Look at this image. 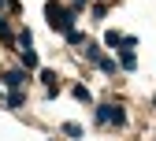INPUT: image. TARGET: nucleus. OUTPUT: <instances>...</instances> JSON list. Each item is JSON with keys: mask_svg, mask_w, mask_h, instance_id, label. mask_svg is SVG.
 <instances>
[{"mask_svg": "<svg viewBox=\"0 0 156 141\" xmlns=\"http://www.w3.org/2000/svg\"><path fill=\"white\" fill-rule=\"evenodd\" d=\"M45 23L52 26V30H60L63 37L67 33H74V23H78V11L74 8H67V4H45Z\"/></svg>", "mask_w": 156, "mask_h": 141, "instance_id": "nucleus-1", "label": "nucleus"}, {"mask_svg": "<svg viewBox=\"0 0 156 141\" xmlns=\"http://www.w3.org/2000/svg\"><path fill=\"white\" fill-rule=\"evenodd\" d=\"M8 89H23V82H26V71L23 67H11V71H4V78H0Z\"/></svg>", "mask_w": 156, "mask_h": 141, "instance_id": "nucleus-2", "label": "nucleus"}, {"mask_svg": "<svg viewBox=\"0 0 156 141\" xmlns=\"http://www.w3.org/2000/svg\"><path fill=\"white\" fill-rule=\"evenodd\" d=\"M119 67H123V71H134V67H138V59H134V48H123V52H119Z\"/></svg>", "mask_w": 156, "mask_h": 141, "instance_id": "nucleus-3", "label": "nucleus"}, {"mask_svg": "<svg viewBox=\"0 0 156 141\" xmlns=\"http://www.w3.org/2000/svg\"><path fill=\"white\" fill-rule=\"evenodd\" d=\"M4 104H8V108H23V104H26V97H23V89H11V93L4 97Z\"/></svg>", "mask_w": 156, "mask_h": 141, "instance_id": "nucleus-4", "label": "nucleus"}, {"mask_svg": "<svg viewBox=\"0 0 156 141\" xmlns=\"http://www.w3.org/2000/svg\"><path fill=\"white\" fill-rule=\"evenodd\" d=\"M108 126H126V111L119 104H112V119H108Z\"/></svg>", "mask_w": 156, "mask_h": 141, "instance_id": "nucleus-5", "label": "nucleus"}, {"mask_svg": "<svg viewBox=\"0 0 156 141\" xmlns=\"http://www.w3.org/2000/svg\"><path fill=\"white\" fill-rule=\"evenodd\" d=\"M41 82H45L48 97H56V89H60V82H56V74H52V71H41Z\"/></svg>", "mask_w": 156, "mask_h": 141, "instance_id": "nucleus-6", "label": "nucleus"}, {"mask_svg": "<svg viewBox=\"0 0 156 141\" xmlns=\"http://www.w3.org/2000/svg\"><path fill=\"white\" fill-rule=\"evenodd\" d=\"M104 45H108V48H123V33H119V30H108V33H104Z\"/></svg>", "mask_w": 156, "mask_h": 141, "instance_id": "nucleus-7", "label": "nucleus"}, {"mask_svg": "<svg viewBox=\"0 0 156 141\" xmlns=\"http://www.w3.org/2000/svg\"><path fill=\"white\" fill-rule=\"evenodd\" d=\"M93 63H97V67H101L104 74H112V71H115V59H112V56H104V52H101V56H97V59H93Z\"/></svg>", "mask_w": 156, "mask_h": 141, "instance_id": "nucleus-8", "label": "nucleus"}, {"mask_svg": "<svg viewBox=\"0 0 156 141\" xmlns=\"http://www.w3.org/2000/svg\"><path fill=\"white\" fill-rule=\"evenodd\" d=\"M71 93H74V100H78V104H89V100H93L86 86H71Z\"/></svg>", "mask_w": 156, "mask_h": 141, "instance_id": "nucleus-9", "label": "nucleus"}, {"mask_svg": "<svg viewBox=\"0 0 156 141\" xmlns=\"http://www.w3.org/2000/svg\"><path fill=\"white\" fill-rule=\"evenodd\" d=\"M108 119H112V104H101L97 108V126H108Z\"/></svg>", "mask_w": 156, "mask_h": 141, "instance_id": "nucleus-10", "label": "nucleus"}, {"mask_svg": "<svg viewBox=\"0 0 156 141\" xmlns=\"http://www.w3.org/2000/svg\"><path fill=\"white\" fill-rule=\"evenodd\" d=\"M15 45H19V48H34V33H30V30H23V33L15 37Z\"/></svg>", "mask_w": 156, "mask_h": 141, "instance_id": "nucleus-11", "label": "nucleus"}, {"mask_svg": "<svg viewBox=\"0 0 156 141\" xmlns=\"http://www.w3.org/2000/svg\"><path fill=\"white\" fill-rule=\"evenodd\" d=\"M11 37H15V33H11V26L4 23V19H0V41H8V45H15V41H11Z\"/></svg>", "mask_w": 156, "mask_h": 141, "instance_id": "nucleus-12", "label": "nucleus"}, {"mask_svg": "<svg viewBox=\"0 0 156 141\" xmlns=\"http://www.w3.org/2000/svg\"><path fill=\"white\" fill-rule=\"evenodd\" d=\"M23 63H26V67H37V52H34V48H23Z\"/></svg>", "mask_w": 156, "mask_h": 141, "instance_id": "nucleus-13", "label": "nucleus"}, {"mask_svg": "<svg viewBox=\"0 0 156 141\" xmlns=\"http://www.w3.org/2000/svg\"><path fill=\"white\" fill-rule=\"evenodd\" d=\"M63 134L67 137H82V126H78V123H63Z\"/></svg>", "mask_w": 156, "mask_h": 141, "instance_id": "nucleus-14", "label": "nucleus"}, {"mask_svg": "<svg viewBox=\"0 0 156 141\" xmlns=\"http://www.w3.org/2000/svg\"><path fill=\"white\" fill-rule=\"evenodd\" d=\"M97 56H101V48H97L93 41H86V59H97Z\"/></svg>", "mask_w": 156, "mask_h": 141, "instance_id": "nucleus-15", "label": "nucleus"}, {"mask_svg": "<svg viewBox=\"0 0 156 141\" xmlns=\"http://www.w3.org/2000/svg\"><path fill=\"white\" fill-rule=\"evenodd\" d=\"M71 8H74V11H82V8H86V0H71Z\"/></svg>", "mask_w": 156, "mask_h": 141, "instance_id": "nucleus-16", "label": "nucleus"}, {"mask_svg": "<svg viewBox=\"0 0 156 141\" xmlns=\"http://www.w3.org/2000/svg\"><path fill=\"white\" fill-rule=\"evenodd\" d=\"M4 4H8V0H0V8H4Z\"/></svg>", "mask_w": 156, "mask_h": 141, "instance_id": "nucleus-17", "label": "nucleus"}]
</instances>
